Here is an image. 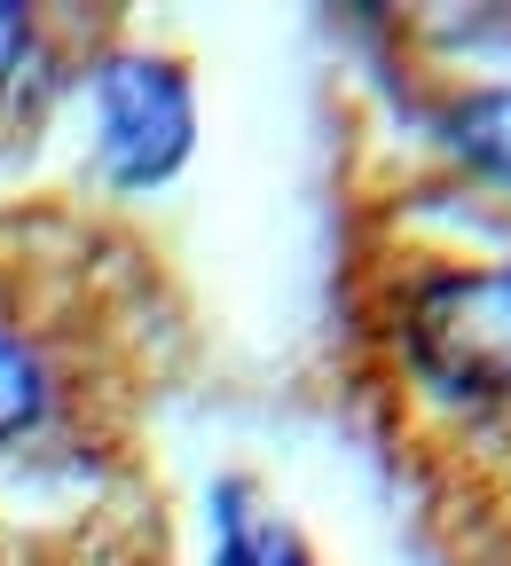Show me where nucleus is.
<instances>
[{"mask_svg": "<svg viewBox=\"0 0 511 566\" xmlns=\"http://www.w3.org/2000/svg\"><path fill=\"white\" fill-rule=\"evenodd\" d=\"M197 134L189 80L166 55H111L95 71V142L118 189H158Z\"/></svg>", "mask_w": 511, "mask_h": 566, "instance_id": "f03ea898", "label": "nucleus"}, {"mask_svg": "<svg viewBox=\"0 0 511 566\" xmlns=\"http://www.w3.org/2000/svg\"><path fill=\"white\" fill-rule=\"evenodd\" d=\"M449 142L465 150V166H472V174H488V181H503V189H511V87L457 103V111H449Z\"/></svg>", "mask_w": 511, "mask_h": 566, "instance_id": "7ed1b4c3", "label": "nucleus"}, {"mask_svg": "<svg viewBox=\"0 0 511 566\" xmlns=\"http://www.w3.org/2000/svg\"><path fill=\"white\" fill-rule=\"evenodd\" d=\"M401 338H409V363L432 394L503 401L511 394V260L432 275L401 315Z\"/></svg>", "mask_w": 511, "mask_h": 566, "instance_id": "f257e3e1", "label": "nucleus"}, {"mask_svg": "<svg viewBox=\"0 0 511 566\" xmlns=\"http://www.w3.org/2000/svg\"><path fill=\"white\" fill-rule=\"evenodd\" d=\"M40 409H48V378H40V354L0 323V441H17V433H32L40 424Z\"/></svg>", "mask_w": 511, "mask_h": 566, "instance_id": "20e7f679", "label": "nucleus"}, {"mask_svg": "<svg viewBox=\"0 0 511 566\" xmlns=\"http://www.w3.org/2000/svg\"><path fill=\"white\" fill-rule=\"evenodd\" d=\"M24 71H32V17L24 9H0V103L24 87Z\"/></svg>", "mask_w": 511, "mask_h": 566, "instance_id": "423d86ee", "label": "nucleus"}, {"mask_svg": "<svg viewBox=\"0 0 511 566\" xmlns=\"http://www.w3.org/2000/svg\"><path fill=\"white\" fill-rule=\"evenodd\" d=\"M221 566H307V558H300V543H291L283 527H260V520H244L229 504V520H221Z\"/></svg>", "mask_w": 511, "mask_h": 566, "instance_id": "39448f33", "label": "nucleus"}]
</instances>
